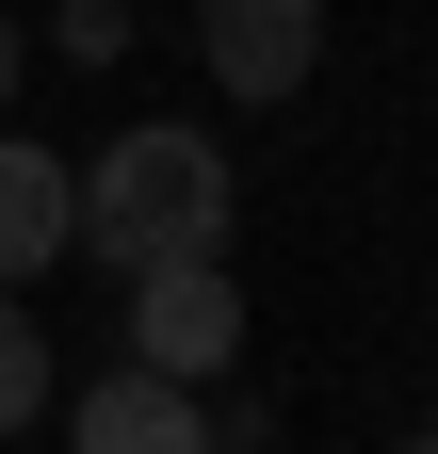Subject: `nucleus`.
I'll return each instance as SVG.
<instances>
[{
	"label": "nucleus",
	"instance_id": "7ed1b4c3",
	"mask_svg": "<svg viewBox=\"0 0 438 454\" xmlns=\"http://www.w3.org/2000/svg\"><path fill=\"white\" fill-rule=\"evenodd\" d=\"M195 66L228 98H293L325 66V0H195Z\"/></svg>",
	"mask_w": 438,
	"mask_h": 454
},
{
	"label": "nucleus",
	"instance_id": "0eeeda50",
	"mask_svg": "<svg viewBox=\"0 0 438 454\" xmlns=\"http://www.w3.org/2000/svg\"><path fill=\"white\" fill-rule=\"evenodd\" d=\"M130 33V0H66V49H114Z\"/></svg>",
	"mask_w": 438,
	"mask_h": 454
},
{
	"label": "nucleus",
	"instance_id": "39448f33",
	"mask_svg": "<svg viewBox=\"0 0 438 454\" xmlns=\"http://www.w3.org/2000/svg\"><path fill=\"white\" fill-rule=\"evenodd\" d=\"M66 244H82V179H66L33 130H0V293H33Z\"/></svg>",
	"mask_w": 438,
	"mask_h": 454
},
{
	"label": "nucleus",
	"instance_id": "423d86ee",
	"mask_svg": "<svg viewBox=\"0 0 438 454\" xmlns=\"http://www.w3.org/2000/svg\"><path fill=\"white\" fill-rule=\"evenodd\" d=\"M33 406H49V325H33L17 293H0V438H17Z\"/></svg>",
	"mask_w": 438,
	"mask_h": 454
},
{
	"label": "nucleus",
	"instance_id": "f257e3e1",
	"mask_svg": "<svg viewBox=\"0 0 438 454\" xmlns=\"http://www.w3.org/2000/svg\"><path fill=\"white\" fill-rule=\"evenodd\" d=\"M228 211H244L228 146L179 130V114H146V130H114V146L82 162V244L114 260V276H146V260H228Z\"/></svg>",
	"mask_w": 438,
	"mask_h": 454
},
{
	"label": "nucleus",
	"instance_id": "1a4fd4ad",
	"mask_svg": "<svg viewBox=\"0 0 438 454\" xmlns=\"http://www.w3.org/2000/svg\"><path fill=\"white\" fill-rule=\"evenodd\" d=\"M390 454H438V422H422V438H390Z\"/></svg>",
	"mask_w": 438,
	"mask_h": 454
},
{
	"label": "nucleus",
	"instance_id": "f03ea898",
	"mask_svg": "<svg viewBox=\"0 0 438 454\" xmlns=\"http://www.w3.org/2000/svg\"><path fill=\"white\" fill-rule=\"evenodd\" d=\"M130 357L179 373V389L228 373V357H244V293H228V260H146V276H130Z\"/></svg>",
	"mask_w": 438,
	"mask_h": 454
},
{
	"label": "nucleus",
	"instance_id": "20e7f679",
	"mask_svg": "<svg viewBox=\"0 0 438 454\" xmlns=\"http://www.w3.org/2000/svg\"><path fill=\"white\" fill-rule=\"evenodd\" d=\"M66 454H228V438H211V406H195V389L179 373H98L82 389V406H66Z\"/></svg>",
	"mask_w": 438,
	"mask_h": 454
},
{
	"label": "nucleus",
	"instance_id": "6e6552de",
	"mask_svg": "<svg viewBox=\"0 0 438 454\" xmlns=\"http://www.w3.org/2000/svg\"><path fill=\"white\" fill-rule=\"evenodd\" d=\"M0 98H17V17H0Z\"/></svg>",
	"mask_w": 438,
	"mask_h": 454
}]
</instances>
